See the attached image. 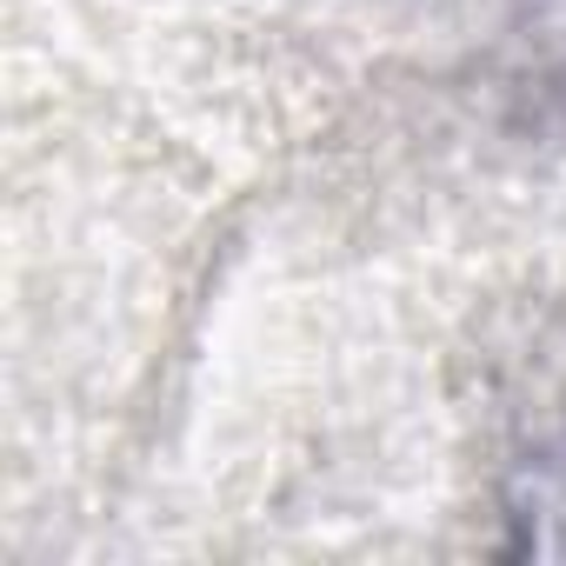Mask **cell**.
<instances>
[{"instance_id": "cell-1", "label": "cell", "mask_w": 566, "mask_h": 566, "mask_svg": "<svg viewBox=\"0 0 566 566\" xmlns=\"http://www.w3.org/2000/svg\"><path fill=\"white\" fill-rule=\"evenodd\" d=\"M520 520H526V526L539 520V533H533V546H539V553H566V433H559L553 447H539V453H533Z\"/></svg>"}]
</instances>
